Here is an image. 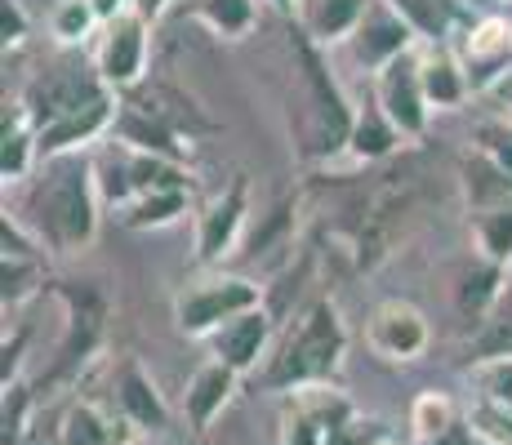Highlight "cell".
<instances>
[{
	"label": "cell",
	"instance_id": "1",
	"mask_svg": "<svg viewBox=\"0 0 512 445\" xmlns=\"http://www.w3.org/2000/svg\"><path fill=\"white\" fill-rule=\"evenodd\" d=\"M103 196L94 183V161L81 152L49 156L23 183V210L18 219L36 232L49 254H81L94 245Z\"/></svg>",
	"mask_w": 512,
	"mask_h": 445
},
{
	"label": "cell",
	"instance_id": "2",
	"mask_svg": "<svg viewBox=\"0 0 512 445\" xmlns=\"http://www.w3.org/2000/svg\"><path fill=\"white\" fill-rule=\"evenodd\" d=\"M348 356V325L334 299L308 303L290 321V330L272 343L268 361L259 370L263 392H294L308 383H334Z\"/></svg>",
	"mask_w": 512,
	"mask_h": 445
},
{
	"label": "cell",
	"instance_id": "3",
	"mask_svg": "<svg viewBox=\"0 0 512 445\" xmlns=\"http://www.w3.org/2000/svg\"><path fill=\"white\" fill-rule=\"evenodd\" d=\"M294 58H299V81L303 94H308V125H312V152L317 161H330L334 152H348V134L352 121H357V103L343 94L339 76L330 67V49H321L317 41L299 32L294 41Z\"/></svg>",
	"mask_w": 512,
	"mask_h": 445
},
{
	"label": "cell",
	"instance_id": "4",
	"mask_svg": "<svg viewBox=\"0 0 512 445\" xmlns=\"http://www.w3.org/2000/svg\"><path fill=\"white\" fill-rule=\"evenodd\" d=\"M263 299H268V290H263L254 276L205 267L196 281H187L183 290L174 294V321H179V334H187V339H210L232 316L263 308Z\"/></svg>",
	"mask_w": 512,
	"mask_h": 445
},
{
	"label": "cell",
	"instance_id": "5",
	"mask_svg": "<svg viewBox=\"0 0 512 445\" xmlns=\"http://www.w3.org/2000/svg\"><path fill=\"white\" fill-rule=\"evenodd\" d=\"M450 45L464 63L472 94H495L512 76V18H504L499 9L468 14L459 23V32L450 36Z\"/></svg>",
	"mask_w": 512,
	"mask_h": 445
},
{
	"label": "cell",
	"instance_id": "6",
	"mask_svg": "<svg viewBox=\"0 0 512 445\" xmlns=\"http://www.w3.org/2000/svg\"><path fill=\"white\" fill-rule=\"evenodd\" d=\"M147 58H152V23L139 9L107 18L94 41V67L112 94H130L147 81Z\"/></svg>",
	"mask_w": 512,
	"mask_h": 445
},
{
	"label": "cell",
	"instance_id": "7",
	"mask_svg": "<svg viewBox=\"0 0 512 445\" xmlns=\"http://www.w3.org/2000/svg\"><path fill=\"white\" fill-rule=\"evenodd\" d=\"M245 223H250V178L232 174L223 192L196 210V263L223 267L245 245Z\"/></svg>",
	"mask_w": 512,
	"mask_h": 445
},
{
	"label": "cell",
	"instance_id": "8",
	"mask_svg": "<svg viewBox=\"0 0 512 445\" xmlns=\"http://www.w3.org/2000/svg\"><path fill=\"white\" fill-rule=\"evenodd\" d=\"M370 98L383 107L397 134L406 143H419L432 125V107H428V94H423V76H419V45L410 54L392 58L379 76H370Z\"/></svg>",
	"mask_w": 512,
	"mask_h": 445
},
{
	"label": "cell",
	"instance_id": "9",
	"mask_svg": "<svg viewBox=\"0 0 512 445\" xmlns=\"http://www.w3.org/2000/svg\"><path fill=\"white\" fill-rule=\"evenodd\" d=\"M357 405L334 383H308V388L285 392L281 401V445H326V437L343 419H352Z\"/></svg>",
	"mask_w": 512,
	"mask_h": 445
},
{
	"label": "cell",
	"instance_id": "10",
	"mask_svg": "<svg viewBox=\"0 0 512 445\" xmlns=\"http://www.w3.org/2000/svg\"><path fill=\"white\" fill-rule=\"evenodd\" d=\"M415 45H419L415 27H410L406 18L392 9V0H374L370 14L361 18V27L339 45V54L348 58V63L357 67L361 76H379L383 67L392 63V58L410 54Z\"/></svg>",
	"mask_w": 512,
	"mask_h": 445
},
{
	"label": "cell",
	"instance_id": "11",
	"mask_svg": "<svg viewBox=\"0 0 512 445\" xmlns=\"http://www.w3.org/2000/svg\"><path fill=\"white\" fill-rule=\"evenodd\" d=\"M366 343H370L374 356H383V361L406 365V361H419V356L428 352L432 325L410 299H383V303H374V312L366 321Z\"/></svg>",
	"mask_w": 512,
	"mask_h": 445
},
{
	"label": "cell",
	"instance_id": "12",
	"mask_svg": "<svg viewBox=\"0 0 512 445\" xmlns=\"http://www.w3.org/2000/svg\"><path fill=\"white\" fill-rule=\"evenodd\" d=\"M67 299V334L58 343V356L49 365V374L41 379V388H58V383H72L81 374V365L98 352V339H103V308H98L94 294H63Z\"/></svg>",
	"mask_w": 512,
	"mask_h": 445
},
{
	"label": "cell",
	"instance_id": "13",
	"mask_svg": "<svg viewBox=\"0 0 512 445\" xmlns=\"http://www.w3.org/2000/svg\"><path fill=\"white\" fill-rule=\"evenodd\" d=\"M134 437H139V428L116 405L107 410V405H98L90 397H76L58 410L49 441L54 445H134Z\"/></svg>",
	"mask_w": 512,
	"mask_h": 445
},
{
	"label": "cell",
	"instance_id": "14",
	"mask_svg": "<svg viewBox=\"0 0 512 445\" xmlns=\"http://www.w3.org/2000/svg\"><path fill=\"white\" fill-rule=\"evenodd\" d=\"M98 94H107L98 67L94 63L90 67L72 63V67H54V72H45L41 81L23 94V107L32 112L36 125H45V121H54V116L72 112V107L90 103V98H98Z\"/></svg>",
	"mask_w": 512,
	"mask_h": 445
},
{
	"label": "cell",
	"instance_id": "15",
	"mask_svg": "<svg viewBox=\"0 0 512 445\" xmlns=\"http://www.w3.org/2000/svg\"><path fill=\"white\" fill-rule=\"evenodd\" d=\"M205 343H210V356L228 361L236 374H259L263 361H268V352H272V312H268V303L232 316V321L219 325Z\"/></svg>",
	"mask_w": 512,
	"mask_h": 445
},
{
	"label": "cell",
	"instance_id": "16",
	"mask_svg": "<svg viewBox=\"0 0 512 445\" xmlns=\"http://www.w3.org/2000/svg\"><path fill=\"white\" fill-rule=\"evenodd\" d=\"M236 388H241V374H236L228 361L210 356V361L196 365L192 379H187V388H183V419H187V428H192L196 437H205V432L214 428V419H219V414L232 405Z\"/></svg>",
	"mask_w": 512,
	"mask_h": 445
},
{
	"label": "cell",
	"instance_id": "17",
	"mask_svg": "<svg viewBox=\"0 0 512 445\" xmlns=\"http://www.w3.org/2000/svg\"><path fill=\"white\" fill-rule=\"evenodd\" d=\"M112 405H116V410H121L139 432H152V437H156V432L170 428V405H165L161 388H156V379L143 370L139 356H125V361L116 365Z\"/></svg>",
	"mask_w": 512,
	"mask_h": 445
},
{
	"label": "cell",
	"instance_id": "18",
	"mask_svg": "<svg viewBox=\"0 0 512 445\" xmlns=\"http://www.w3.org/2000/svg\"><path fill=\"white\" fill-rule=\"evenodd\" d=\"M41 165V125L18 103H5V130H0V178L5 187H23Z\"/></svg>",
	"mask_w": 512,
	"mask_h": 445
},
{
	"label": "cell",
	"instance_id": "19",
	"mask_svg": "<svg viewBox=\"0 0 512 445\" xmlns=\"http://www.w3.org/2000/svg\"><path fill=\"white\" fill-rule=\"evenodd\" d=\"M419 76H423V94H428L432 112H455L472 98L468 72L459 63L455 45H419Z\"/></svg>",
	"mask_w": 512,
	"mask_h": 445
},
{
	"label": "cell",
	"instance_id": "20",
	"mask_svg": "<svg viewBox=\"0 0 512 445\" xmlns=\"http://www.w3.org/2000/svg\"><path fill=\"white\" fill-rule=\"evenodd\" d=\"M370 5L374 0H299L294 18H299V32L308 41H317L321 49H339L361 27Z\"/></svg>",
	"mask_w": 512,
	"mask_h": 445
},
{
	"label": "cell",
	"instance_id": "21",
	"mask_svg": "<svg viewBox=\"0 0 512 445\" xmlns=\"http://www.w3.org/2000/svg\"><path fill=\"white\" fill-rule=\"evenodd\" d=\"M508 276H512V267H499V263L481 259V254H472L455 276V312L464 316L468 325H481L486 312L499 303V294H504Z\"/></svg>",
	"mask_w": 512,
	"mask_h": 445
},
{
	"label": "cell",
	"instance_id": "22",
	"mask_svg": "<svg viewBox=\"0 0 512 445\" xmlns=\"http://www.w3.org/2000/svg\"><path fill=\"white\" fill-rule=\"evenodd\" d=\"M459 187H464L468 214H486L495 205L512 201V170H504L481 147H472V152H464V161H459Z\"/></svg>",
	"mask_w": 512,
	"mask_h": 445
},
{
	"label": "cell",
	"instance_id": "23",
	"mask_svg": "<svg viewBox=\"0 0 512 445\" xmlns=\"http://www.w3.org/2000/svg\"><path fill=\"white\" fill-rule=\"evenodd\" d=\"M121 98L125 103H134V107H143L152 121L170 125V130L183 134V138H192L201 130H214L210 116H205L192 98H183L179 89H170V85H139V89H130V94H121Z\"/></svg>",
	"mask_w": 512,
	"mask_h": 445
},
{
	"label": "cell",
	"instance_id": "24",
	"mask_svg": "<svg viewBox=\"0 0 512 445\" xmlns=\"http://www.w3.org/2000/svg\"><path fill=\"white\" fill-rule=\"evenodd\" d=\"M406 143V138L397 134V125L383 116V107L366 98V103H357V121H352V134H348V156L357 165H374V161H388L397 147Z\"/></svg>",
	"mask_w": 512,
	"mask_h": 445
},
{
	"label": "cell",
	"instance_id": "25",
	"mask_svg": "<svg viewBox=\"0 0 512 445\" xmlns=\"http://www.w3.org/2000/svg\"><path fill=\"white\" fill-rule=\"evenodd\" d=\"M187 210H192V187H165V192L134 196V201L116 214H121V223L130 227V232H152V227L179 223Z\"/></svg>",
	"mask_w": 512,
	"mask_h": 445
},
{
	"label": "cell",
	"instance_id": "26",
	"mask_svg": "<svg viewBox=\"0 0 512 445\" xmlns=\"http://www.w3.org/2000/svg\"><path fill=\"white\" fill-rule=\"evenodd\" d=\"M495 356H512V276L499 294V303L486 312V321L468 334V361H495Z\"/></svg>",
	"mask_w": 512,
	"mask_h": 445
},
{
	"label": "cell",
	"instance_id": "27",
	"mask_svg": "<svg viewBox=\"0 0 512 445\" xmlns=\"http://www.w3.org/2000/svg\"><path fill=\"white\" fill-rule=\"evenodd\" d=\"M192 18L210 27L219 41H241L259 23V0H192Z\"/></svg>",
	"mask_w": 512,
	"mask_h": 445
},
{
	"label": "cell",
	"instance_id": "28",
	"mask_svg": "<svg viewBox=\"0 0 512 445\" xmlns=\"http://www.w3.org/2000/svg\"><path fill=\"white\" fill-rule=\"evenodd\" d=\"M468 232H472V250L481 259L512 267V201L495 205L486 214H468Z\"/></svg>",
	"mask_w": 512,
	"mask_h": 445
},
{
	"label": "cell",
	"instance_id": "29",
	"mask_svg": "<svg viewBox=\"0 0 512 445\" xmlns=\"http://www.w3.org/2000/svg\"><path fill=\"white\" fill-rule=\"evenodd\" d=\"M98 32H103V14L94 9V0H54V9H49V36L58 45L76 49L85 41H98Z\"/></svg>",
	"mask_w": 512,
	"mask_h": 445
},
{
	"label": "cell",
	"instance_id": "30",
	"mask_svg": "<svg viewBox=\"0 0 512 445\" xmlns=\"http://www.w3.org/2000/svg\"><path fill=\"white\" fill-rule=\"evenodd\" d=\"M459 419H464V414H459V405L450 401L446 392H437V388L419 392L415 405H410V432H415V445L441 437V432H450Z\"/></svg>",
	"mask_w": 512,
	"mask_h": 445
},
{
	"label": "cell",
	"instance_id": "31",
	"mask_svg": "<svg viewBox=\"0 0 512 445\" xmlns=\"http://www.w3.org/2000/svg\"><path fill=\"white\" fill-rule=\"evenodd\" d=\"M0 285H5V290H0L5 294V308L27 303L45 285L41 254H0Z\"/></svg>",
	"mask_w": 512,
	"mask_h": 445
},
{
	"label": "cell",
	"instance_id": "32",
	"mask_svg": "<svg viewBox=\"0 0 512 445\" xmlns=\"http://www.w3.org/2000/svg\"><path fill=\"white\" fill-rule=\"evenodd\" d=\"M464 419L472 423L477 441H486V445H512V410H508V405L477 397V401L468 405Z\"/></svg>",
	"mask_w": 512,
	"mask_h": 445
},
{
	"label": "cell",
	"instance_id": "33",
	"mask_svg": "<svg viewBox=\"0 0 512 445\" xmlns=\"http://www.w3.org/2000/svg\"><path fill=\"white\" fill-rule=\"evenodd\" d=\"M468 379H472V388H477V397L499 401L512 410V356H495V361L468 365Z\"/></svg>",
	"mask_w": 512,
	"mask_h": 445
},
{
	"label": "cell",
	"instance_id": "34",
	"mask_svg": "<svg viewBox=\"0 0 512 445\" xmlns=\"http://www.w3.org/2000/svg\"><path fill=\"white\" fill-rule=\"evenodd\" d=\"M32 401H36V392L23 388V383H9V388H5V441H0V445H18V441H23V423H27Z\"/></svg>",
	"mask_w": 512,
	"mask_h": 445
},
{
	"label": "cell",
	"instance_id": "35",
	"mask_svg": "<svg viewBox=\"0 0 512 445\" xmlns=\"http://www.w3.org/2000/svg\"><path fill=\"white\" fill-rule=\"evenodd\" d=\"M383 437V423L379 419H366V414H352V419H343L339 428L326 437V445H374Z\"/></svg>",
	"mask_w": 512,
	"mask_h": 445
},
{
	"label": "cell",
	"instance_id": "36",
	"mask_svg": "<svg viewBox=\"0 0 512 445\" xmlns=\"http://www.w3.org/2000/svg\"><path fill=\"white\" fill-rule=\"evenodd\" d=\"M472 147H481L486 156H495L504 170H512V125L508 121H486L477 130V143Z\"/></svg>",
	"mask_w": 512,
	"mask_h": 445
},
{
	"label": "cell",
	"instance_id": "37",
	"mask_svg": "<svg viewBox=\"0 0 512 445\" xmlns=\"http://www.w3.org/2000/svg\"><path fill=\"white\" fill-rule=\"evenodd\" d=\"M32 36V18H27L23 0H0V41L5 49H18Z\"/></svg>",
	"mask_w": 512,
	"mask_h": 445
},
{
	"label": "cell",
	"instance_id": "38",
	"mask_svg": "<svg viewBox=\"0 0 512 445\" xmlns=\"http://www.w3.org/2000/svg\"><path fill=\"white\" fill-rule=\"evenodd\" d=\"M419 445H477V432H472L468 419H459L450 432H441V437H432V441H419Z\"/></svg>",
	"mask_w": 512,
	"mask_h": 445
},
{
	"label": "cell",
	"instance_id": "39",
	"mask_svg": "<svg viewBox=\"0 0 512 445\" xmlns=\"http://www.w3.org/2000/svg\"><path fill=\"white\" fill-rule=\"evenodd\" d=\"M134 9L147 18V23H156V18H165V9H170V0H134Z\"/></svg>",
	"mask_w": 512,
	"mask_h": 445
},
{
	"label": "cell",
	"instance_id": "40",
	"mask_svg": "<svg viewBox=\"0 0 512 445\" xmlns=\"http://www.w3.org/2000/svg\"><path fill=\"white\" fill-rule=\"evenodd\" d=\"M94 9L103 14V23H107V18H116V14H125V9H134V0H94Z\"/></svg>",
	"mask_w": 512,
	"mask_h": 445
},
{
	"label": "cell",
	"instance_id": "41",
	"mask_svg": "<svg viewBox=\"0 0 512 445\" xmlns=\"http://www.w3.org/2000/svg\"><path fill=\"white\" fill-rule=\"evenodd\" d=\"M504 0H464V9L468 14H490V9H499Z\"/></svg>",
	"mask_w": 512,
	"mask_h": 445
},
{
	"label": "cell",
	"instance_id": "42",
	"mask_svg": "<svg viewBox=\"0 0 512 445\" xmlns=\"http://www.w3.org/2000/svg\"><path fill=\"white\" fill-rule=\"evenodd\" d=\"M495 98H499V103H504V112L512 116V76H508V81H504V85H499V89H495Z\"/></svg>",
	"mask_w": 512,
	"mask_h": 445
},
{
	"label": "cell",
	"instance_id": "43",
	"mask_svg": "<svg viewBox=\"0 0 512 445\" xmlns=\"http://www.w3.org/2000/svg\"><path fill=\"white\" fill-rule=\"evenodd\" d=\"M272 9H277V14H290L294 18V9H299V0H268Z\"/></svg>",
	"mask_w": 512,
	"mask_h": 445
},
{
	"label": "cell",
	"instance_id": "44",
	"mask_svg": "<svg viewBox=\"0 0 512 445\" xmlns=\"http://www.w3.org/2000/svg\"><path fill=\"white\" fill-rule=\"evenodd\" d=\"M374 445H397V441H392V437H388V432H383V437H379V441H374Z\"/></svg>",
	"mask_w": 512,
	"mask_h": 445
}]
</instances>
